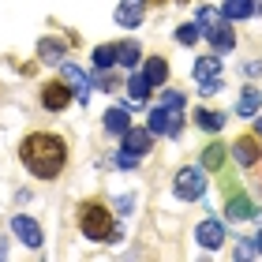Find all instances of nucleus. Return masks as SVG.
Segmentation results:
<instances>
[{"instance_id": "obj_1", "label": "nucleus", "mask_w": 262, "mask_h": 262, "mask_svg": "<svg viewBox=\"0 0 262 262\" xmlns=\"http://www.w3.org/2000/svg\"><path fill=\"white\" fill-rule=\"evenodd\" d=\"M19 161L27 165V172L41 176V180H53V176H60V169L68 165V146H64L60 135H53V131H34V135L23 139Z\"/></svg>"}, {"instance_id": "obj_2", "label": "nucleus", "mask_w": 262, "mask_h": 262, "mask_svg": "<svg viewBox=\"0 0 262 262\" xmlns=\"http://www.w3.org/2000/svg\"><path fill=\"white\" fill-rule=\"evenodd\" d=\"M79 229H82V236H90V240H98V244L120 240V229H116V221L109 217V210H105L101 202H82L79 206Z\"/></svg>"}, {"instance_id": "obj_3", "label": "nucleus", "mask_w": 262, "mask_h": 262, "mask_svg": "<svg viewBox=\"0 0 262 262\" xmlns=\"http://www.w3.org/2000/svg\"><path fill=\"white\" fill-rule=\"evenodd\" d=\"M199 27H202V34L210 38L213 53H232V49H236V34H232V27H229V15H225V11L199 8Z\"/></svg>"}, {"instance_id": "obj_4", "label": "nucleus", "mask_w": 262, "mask_h": 262, "mask_svg": "<svg viewBox=\"0 0 262 262\" xmlns=\"http://www.w3.org/2000/svg\"><path fill=\"white\" fill-rule=\"evenodd\" d=\"M154 135H169V139H180L184 131V109H169V105H158L150 113V124H146Z\"/></svg>"}, {"instance_id": "obj_5", "label": "nucleus", "mask_w": 262, "mask_h": 262, "mask_svg": "<svg viewBox=\"0 0 262 262\" xmlns=\"http://www.w3.org/2000/svg\"><path fill=\"white\" fill-rule=\"evenodd\" d=\"M176 195H180L184 202H195V199H202V191H206V172L202 169H195V165H184L180 172H176Z\"/></svg>"}, {"instance_id": "obj_6", "label": "nucleus", "mask_w": 262, "mask_h": 262, "mask_svg": "<svg viewBox=\"0 0 262 262\" xmlns=\"http://www.w3.org/2000/svg\"><path fill=\"white\" fill-rule=\"evenodd\" d=\"M71 94H75V90H71L64 79H53V82H45V86H41V105L49 113H60V109H68Z\"/></svg>"}, {"instance_id": "obj_7", "label": "nucleus", "mask_w": 262, "mask_h": 262, "mask_svg": "<svg viewBox=\"0 0 262 262\" xmlns=\"http://www.w3.org/2000/svg\"><path fill=\"white\" fill-rule=\"evenodd\" d=\"M195 240L206 247V251H217V247L225 244V225H221V221H213V217H206V221H202L199 229H195Z\"/></svg>"}, {"instance_id": "obj_8", "label": "nucleus", "mask_w": 262, "mask_h": 262, "mask_svg": "<svg viewBox=\"0 0 262 262\" xmlns=\"http://www.w3.org/2000/svg\"><path fill=\"white\" fill-rule=\"evenodd\" d=\"M142 15H146V0H120V8H116V27H139Z\"/></svg>"}, {"instance_id": "obj_9", "label": "nucleus", "mask_w": 262, "mask_h": 262, "mask_svg": "<svg viewBox=\"0 0 262 262\" xmlns=\"http://www.w3.org/2000/svg\"><path fill=\"white\" fill-rule=\"evenodd\" d=\"M60 79L68 82L71 90H75V98H79V101H86V98H90V79H86V71H82V68L64 64V68H60Z\"/></svg>"}, {"instance_id": "obj_10", "label": "nucleus", "mask_w": 262, "mask_h": 262, "mask_svg": "<svg viewBox=\"0 0 262 262\" xmlns=\"http://www.w3.org/2000/svg\"><path fill=\"white\" fill-rule=\"evenodd\" d=\"M11 232H15L27 247H38L41 244V225L30 221V217H23V213H19V217H11Z\"/></svg>"}, {"instance_id": "obj_11", "label": "nucleus", "mask_w": 262, "mask_h": 262, "mask_svg": "<svg viewBox=\"0 0 262 262\" xmlns=\"http://www.w3.org/2000/svg\"><path fill=\"white\" fill-rule=\"evenodd\" d=\"M232 158L240 161V165H255L258 158H262V146H258V139H251V135H240L232 142Z\"/></svg>"}, {"instance_id": "obj_12", "label": "nucleus", "mask_w": 262, "mask_h": 262, "mask_svg": "<svg viewBox=\"0 0 262 262\" xmlns=\"http://www.w3.org/2000/svg\"><path fill=\"white\" fill-rule=\"evenodd\" d=\"M150 135H154V131L146 127V131H135V127H127L124 131V150H131V154H139V158H142V154H146L150 150Z\"/></svg>"}, {"instance_id": "obj_13", "label": "nucleus", "mask_w": 262, "mask_h": 262, "mask_svg": "<svg viewBox=\"0 0 262 262\" xmlns=\"http://www.w3.org/2000/svg\"><path fill=\"white\" fill-rule=\"evenodd\" d=\"M258 109H262V94L255 86H244V94L236 98V113L240 116H258Z\"/></svg>"}, {"instance_id": "obj_14", "label": "nucleus", "mask_w": 262, "mask_h": 262, "mask_svg": "<svg viewBox=\"0 0 262 262\" xmlns=\"http://www.w3.org/2000/svg\"><path fill=\"white\" fill-rule=\"evenodd\" d=\"M221 75V56H199V60H195V79L199 82H210V79H217Z\"/></svg>"}, {"instance_id": "obj_15", "label": "nucleus", "mask_w": 262, "mask_h": 262, "mask_svg": "<svg viewBox=\"0 0 262 262\" xmlns=\"http://www.w3.org/2000/svg\"><path fill=\"white\" fill-rule=\"evenodd\" d=\"M127 127H131V116H127V109L113 105V109L105 113V131H113V135H124Z\"/></svg>"}, {"instance_id": "obj_16", "label": "nucleus", "mask_w": 262, "mask_h": 262, "mask_svg": "<svg viewBox=\"0 0 262 262\" xmlns=\"http://www.w3.org/2000/svg\"><path fill=\"white\" fill-rule=\"evenodd\" d=\"M38 56H41L45 64H60V60H64V41L41 38V41H38Z\"/></svg>"}, {"instance_id": "obj_17", "label": "nucleus", "mask_w": 262, "mask_h": 262, "mask_svg": "<svg viewBox=\"0 0 262 262\" xmlns=\"http://www.w3.org/2000/svg\"><path fill=\"white\" fill-rule=\"evenodd\" d=\"M113 64H120V45H98V49H94V68L105 71Z\"/></svg>"}, {"instance_id": "obj_18", "label": "nucleus", "mask_w": 262, "mask_h": 262, "mask_svg": "<svg viewBox=\"0 0 262 262\" xmlns=\"http://www.w3.org/2000/svg\"><path fill=\"white\" fill-rule=\"evenodd\" d=\"M225 213H229V221H247V217H255V206H251V199H247V195H236Z\"/></svg>"}, {"instance_id": "obj_19", "label": "nucleus", "mask_w": 262, "mask_h": 262, "mask_svg": "<svg viewBox=\"0 0 262 262\" xmlns=\"http://www.w3.org/2000/svg\"><path fill=\"white\" fill-rule=\"evenodd\" d=\"M142 75L150 79V86H165V79H169V64H165L161 56H150V64H146Z\"/></svg>"}, {"instance_id": "obj_20", "label": "nucleus", "mask_w": 262, "mask_h": 262, "mask_svg": "<svg viewBox=\"0 0 262 262\" xmlns=\"http://www.w3.org/2000/svg\"><path fill=\"white\" fill-rule=\"evenodd\" d=\"M221 11H225L229 19H247V15L255 11V0H225Z\"/></svg>"}, {"instance_id": "obj_21", "label": "nucleus", "mask_w": 262, "mask_h": 262, "mask_svg": "<svg viewBox=\"0 0 262 262\" xmlns=\"http://www.w3.org/2000/svg\"><path fill=\"white\" fill-rule=\"evenodd\" d=\"M127 94H131V101H135V105L146 101V98H150V79H146V75H131V79H127Z\"/></svg>"}, {"instance_id": "obj_22", "label": "nucleus", "mask_w": 262, "mask_h": 262, "mask_svg": "<svg viewBox=\"0 0 262 262\" xmlns=\"http://www.w3.org/2000/svg\"><path fill=\"white\" fill-rule=\"evenodd\" d=\"M195 116H199V127H202V131H221V127H225V116H221V113H210V109H199Z\"/></svg>"}, {"instance_id": "obj_23", "label": "nucleus", "mask_w": 262, "mask_h": 262, "mask_svg": "<svg viewBox=\"0 0 262 262\" xmlns=\"http://www.w3.org/2000/svg\"><path fill=\"white\" fill-rule=\"evenodd\" d=\"M221 161H225V146H206L202 150V169H221Z\"/></svg>"}, {"instance_id": "obj_24", "label": "nucleus", "mask_w": 262, "mask_h": 262, "mask_svg": "<svg viewBox=\"0 0 262 262\" xmlns=\"http://www.w3.org/2000/svg\"><path fill=\"white\" fill-rule=\"evenodd\" d=\"M176 41H180V45H195L199 41V23H184V27H176Z\"/></svg>"}, {"instance_id": "obj_25", "label": "nucleus", "mask_w": 262, "mask_h": 262, "mask_svg": "<svg viewBox=\"0 0 262 262\" xmlns=\"http://www.w3.org/2000/svg\"><path fill=\"white\" fill-rule=\"evenodd\" d=\"M139 64V45L135 41H124L120 45V68H135Z\"/></svg>"}, {"instance_id": "obj_26", "label": "nucleus", "mask_w": 262, "mask_h": 262, "mask_svg": "<svg viewBox=\"0 0 262 262\" xmlns=\"http://www.w3.org/2000/svg\"><path fill=\"white\" fill-rule=\"evenodd\" d=\"M161 105H169V109H184V94L165 90V94H161Z\"/></svg>"}, {"instance_id": "obj_27", "label": "nucleus", "mask_w": 262, "mask_h": 262, "mask_svg": "<svg viewBox=\"0 0 262 262\" xmlns=\"http://www.w3.org/2000/svg\"><path fill=\"white\" fill-rule=\"evenodd\" d=\"M116 165H120V169H135V165H139V154L120 150V154H116Z\"/></svg>"}, {"instance_id": "obj_28", "label": "nucleus", "mask_w": 262, "mask_h": 262, "mask_svg": "<svg viewBox=\"0 0 262 262\" xmlns=\"http://www.w3.org/2000/svg\"><path fill=\"white\" fill-rule=\"evenodd\" d=\"M225 86V82H221V75L217 79H210V82H199V94H206V98H210V94H217Z\"/></svg>"}, {"instance_id": "obj_29", "label": "nucleus", "mask_w": 262, "mask_h": 262, "mask_svg": "<svg viewBox=\"0 0 262 262\" xmlns=\"http://www.w3.org/2000/svg\"><path fill=\"white\" fill-rule=\"evenodd\" d=\"M131 202H135V195H120L116 199V213H131Z\"/></svg>"}, {"instance_id": "obj_30", "label": "nucleus", "mask_w": 262, "mask_h": 262, "mask_svg": "<svg viewBox=\"0 0 262 262\" xmlns=\"http://www.w3.org/2000/svg\"><path fill=\"white\" fill-rule=\"evenodd\" d=\"M247 255H255V244H240L236 247V258H247Z\"/></svg>"}, {"instance_id": "obj_31", "label": "nucleus", "mask_w": 262, "mask_h": 262, "mask_svg": "<svg viewBox=\"0 0 262 262\" xmlns=\"http://www.w3.org/2000/svg\"><path fill=\"white\" fill-rule=\"evenodd\" d=\"M247 75H262V60H251V64H244Z\"/></svg>"}, {"instance_id": "obj_32", "label": "nucleus", "mask_w": 262, "mask_h": 262, "mask_svg": "<svg viewBox=\"0 0 262 262\" xmlns=\"http://www.w3.org/2000/svg\"><path fill=\"white\" fill-rule=\"evenodd\" d=\"M255 251H258V255H262V232H258V236H255Z\"/></svg>"}, {"instance_id": "obj_33", "label": "nucleus", "mask_w": 262, "mask_h": 262, "mask_svg": "<svg viewBox=\"0 0 262 262\" xmlns=\"http://www.w3.org/2000/svg\"><path fill=\"white\" fill-rule=\"evenodd\" d=\"M255 127H258V135H262V116H255Z\"/></svg>"}]
</instances>
